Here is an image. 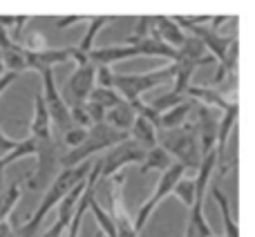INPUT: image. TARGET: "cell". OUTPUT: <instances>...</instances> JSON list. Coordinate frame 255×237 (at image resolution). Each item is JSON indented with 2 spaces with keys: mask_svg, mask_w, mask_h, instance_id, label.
I'll return each mask as SVG.
<instances>
[{
  "mask_svg": "<svg viewBox=\"0 0 255 237\" xmlns=\"http://www.w3.org/2000/svg\"><path fill=\"white\" fill-rule=\"evenodd\" d=\"M90 168H92L90 161H85L76 168H65V170L58 172L56 179H54L52 184L47 186V190L43 193V199H40V204L36 206V211L31 213L29 220L16 231V235L18 237H36L40 224H43V220L47 217V213L52 211V208H56L58 204L63 202V197H65L74 186L83 184L85 177H88V172H90Z\"/></svg>",
  "mask_w": 255,
  "mask_h": 237,
  "instance_id": "cell-1",
  "label": "cell"
},
{
  "mask_svg": "<svg viewBox=\"0 0 255 237\" xmlns=\"http://www.w3.org/2000/svg\"><path fill=\"white\" fill-rule=\"evenodd\" d=\"M34 157H36V168L25 179V188L31 190V193H43L61 172V157H63L61 136L52 134L45 141H36Z\"/></svg>",
  "mask_w": 255,
  "mask_h": 237,
  "instance_id": "cell-2",
  "label": "cell"
},
{
  "mask_svg": "<svg viewBox=\"0 0 255 237\" xmlns=\"http://www.w3.org/2000/svg\"><path fill=\"white\" fill-rule=\"evenodd\" d=\"M157 145H161L175 163H179L184 170H197L202 163L199 141L195 132V123H186L179 130H168L157 134Z\"/></svg>",
  "mask_w": 255,
  "mask_h": 237,
  "instance_id": "cell-3",
  "label": "cell"
},
{
  "mask_svg": "<svg viewBox=\"0 0 255 237\" xmlns=\"http://www.w3.org/2000/svg\"><path fill=\"white\" fill-rule=\"evenodd\" d=\"M128 136H130V134L112 130V127L106 125V123L92 125V127L88 130V136H85V141L79 145V148L63 152V157H61V170H65V168H76V166H81V163H85V159H88V157H92V154L101 152V150H110L112 145H117V143H121V141H126Z\"/></svg>",
  "mask_w": 255,
  "mask_h": 237,
  "instance_id": "cell-4",
  "label": "cell"
},
{
  "mask_svg": "<svg viewBox=\"0 0 255 237\" xmlns=\"http://www.w3.org/2000/svg\"><path fill=\"white\" fill-rule=\"evenodd\" d=\"M172 76H175V63L161 70L145 72V74H115L112 88L121 94L124 101H134V99H141V94H145L148 90L172 81Z\"/></svg>",
  "mask_w": 255,
  "mask_h": 237,
  "instance_id": "cell-5",
  "label": "cell"
},
{
  "mask_svg": "<svg viewBox=\"0 0 255 237\" xmlns=\"http://www.w3.org/2000/svg\"><path fill=\"white\" fill-rule=\"evenodd\" d=\"M126 175L117 172L110 177V195H108V204H110V220L117 229V237H139L132 224V213L128 211L126 204Z\"/></svg>",
  "mask_w": 255,
  "mask_h": 237,
  "instance_id": "cell-6",
  "label": "cell"
},
{
  "mask_svg": "<svg viewBox=\"0 0 255 237\" xmlns=\"http://www.w3.org/2000/svg\"><path fill=\"white\" fill-rule=\"evenodd\" d=\"M43 76V90H40V97L43 103L47 108L49 121H52V134L56 132V136H61L63 132H67L72 127L70 121V108L63 101L61 90L56 88V81H54V72H45Z\"/></svg>",
  "mask_w": 255,
  "mask_h": 237,
  "instance_id": "cell-7",
  "label": "cell"
},
{
  "mask_svg": "<svg viewBox=\"0 0 255 237\" xmlns=\"http://www.w3.org/2000/svg\"><path fill=\"white\" fill-rule=\"evenodd\" d=\"M145 152H148V150L141 148L136 141H132L130 136H128L126 141L112 145L103 159H99V161H101L99 179H108V177L117 175V172H121V168L130 166V163H143Z\"/></svg>",
  "mask_w": 255,
  "mask_h": 237,
  "instance_id": "cell-8",
  "label": "cell"
},
{
  "mask_svg": "<svg viewBox=\"0 0 255 237\" xmlns=\"http://www.w3.org/2000/svg\"><path fill=\"white\" fill-rule=\"evenodd\" d=\"M186 175V170L179 166V163H172L170 168H168L166 172H161V177H159V184H157V188H154V193H152V197L148 199V202L143 204V206L136 211V215H134V231H136V235L143 231V226L148 224V220H150V215H152V211L159 206V204L163 202V199L168 197V195H172V188H175V184L181 179V177Z\"/></svg>",
  "mask_w": 255,
  "mask_h": 237,
  "instance_id": "cell-9",
  "label": "cell"
},
{
  "mask_svg": "<svg viewBox=\"0 0 255 237\" xmlns=\"http://www.w3.org/2000/svg\"><path fill=\"white\" fill-rule=\"evenodd\" d=\"M94 70H97V67H94L92 63H88V65H81L72 72V76L65 83V97H63L67 108L88 103L90 92L94 90Z\"/></svg>",
  "mask_w": 255,
  "mask_h": 237,
  "instance_id": "cell-10",
  "label": "cell"
},
{
  "mask_svg": "<svg viewBox=\"0 0 255 237\" xmlns=\"http://www.w3.org/2000/svg\"><path fill=\"white\" fill-rule=\"evenodd\" d=\"M195 115H197V121H195V132H197V141H199V152L208 154L215 150V139H217V125H220V117L215 115V110L211 108H204L195 103Z\"/></svg>",
  "mask_w": 255,
  "mask_h": 237,
  "instance_id": "cell-11",
  "label": "cell"
},
{
  "mask_svg": "<svg viewBox=\"0 0 255 237\" xmlns=\"http://www.w3.org/2000/svg\"><path fill=\"white\" fill-rule=\"evenodd\" d=\"M72 54H74V47H61V49H43V52H27L25 49V65L27 70L34 72H54V67L61 65V63L72 61Z\"/></svg>",
  "mask_w": 255,
  "mask_h": 237,
  "instance_id": "cell-12",
  "label": "cell"
},
{
  "mask_svg": "<svg viewBox=\"0 0 255 237\" xmlns=\"http://www.w3.org/2000/svg\"><path fill=\"white\" fill-rule=\"evenodd\" d=\"M83 190H85V181H83V184H79V186H74V188H72L70 193L63 197V202L58 204L56 222H54V224L49 226V229L45 231L40 237H63V235H65V231H67V226H70L72 215H74V208H76V204H79Z\"/></svg>",
  "mask_w": 255,
  "mask_h": 237,
  "instance_id": "cell-13",
  "label": "cell"
},
{
  "mask_svg": "<svg viewBox=\"0 0 255 237\" xmlns=\"http://www.w3.org/2000/svg\"><path fill=\"white\" fill-rule=\"evenodd\" d=\"M238 115H240V106L233 103L229 106L224 112H222V118H220V125H217V139H215V154H217V170L224 175L226 172V143H229V136L233 134L235 130V121H238Z\"/></svg>",
  "mask_w": 255,
  "mask_h": 237,
  "instance_id": "cell-14",
  "label": "cell"
},
{
  "mask_svg": "<svg viewBox=\"0 0 255 237\" xmlns=\"http://www.w3.org/2000/svg\"><path fill=\"white\" fill-rule=\"evenodd\" d=\"M186 99L197 106L211 108V110H222L224 112L229 106H233V101H229V97H224L220 88H188L186 90Z\"/></svg>",
  "mask_w": 255,
  "mask_h": 237,
  "instance_id": "cell-15",
  "label": "cell"
},
{
  "mask_svg": "<svg viewBox=\"0 0 255 237\" xmlns=\"http://www.w3.org/2000/svg\"><path fill=\"white\" fill-rule=\"evenodd\" d=\"M152 31L161 43H166L168 47H172V49H179L186 40L184 29L168 16H154V29Z\"/></svg>",
  "mask_w": 255,
  "mask_h": 237,
  "instance_id": "cell-16",
  "label": "cell"
},
{
  "mask_svg": "<svg viewBox=\"0 0 255 237\" xmlns=\"http://www.w3.org/2000/svg\"><path fill=\"white\" fill-rule=\"evenodd\" d=\"M215 170H217V154L213 150V152L204 154L202 163L197 168V177H195V202L204 204V195H206V188L211 184V177L215 175Z\"/></svg>",
  "mask_w": 255,
  "mask_h": 237,
  "instance_id": "cell-17",
  "label": "cell"
},
{
  "mask_svg": "<svg viewBox=\"0 0 255 237\" xmlns=\"http://www.w3.org/2000/svg\"><path fill=\"white\" fill-rule=\"evenodd\" d=\"M52 136V121H49L47 108L43 103L40 92L34 97V118H31V139L34 141H45Z\"/></svg>",
  "mask_w": 255,
  "mask_h": 237,
  "instance_id": "cell-18",
  "label": "cell"
},
{
  "mask_svg": "<svg viewBox=\"0 0 255 237\" xmlns=\"http://www.w3.org/2000/svg\"><path fill=\"white\" fill-rule=\"evenodd\" d=\"M193 108H195V103L186 99V101L179 103V106H175V108H170V110L161 112V115H159V132L179 130L181 125H186V118H188V115L193 112Z\"/></svg>",
  "mask_w": 255,
  "mask_h": 237,
  "instance_id": "cell-19",
  "label": "cell"
},
{
  "mask_svg": "<svg viewBox=\"0 0 255 237\" xmlns=\"http://www.w3.org/2000/svg\"><path fill=\"white\" fill-rule=\"evenodd\" d=\"M134 110L130 108V103L124 101V103H119V106H115L112 110H108L106 112V125H110L112 130H117V132H130V127H132V123H134Z\"/></svg>",
  "mask_w": 255,
  "mask_h": 237,
  "instance_id": "cell-20",
  "label": "cell"
},
{
  "mask_svg": "<svg viewBox=\"0 0 255 237\" xmlns=\"http://www.w3.org/2000/svg\"><path fill=\"white\" fill-rule=\"evenodd\" d=\"M128 134H130V139L136 141L141 148L150 150V148H154V145H157V134H159V132H157V127H154L150 121H145V118L136 117Z\"/></svg>",
  "mask_w": 255,
  "mask_h": 237,
  "instance_id": "cell-21",
  "label": "cell"
},
{
  "mask_svg": "<svg viewBox=\"0 0 255 237\" xmlns=\"http://www.w3.org/2000/svg\"><path fill=\"white\" fill-rule=\"evenodd\" d=\"M211 193H213V199H215V204L220 206V211H222V222H224V237H240L238 222H235L233 215H231V204H229V197L224 195V190H222L217 184H213Z\"/></svg>",
  "mask_w": 255,
  "mask_h": 237,
  "instance_id": "cell-22",
  "label": "cell"
},
{
  "mask_svg": "<svg viewBox=\"0 0 255 237\" xmlns=\"http://www.w3.org/2000/svg\"><path fill=\"white\" fill-rule=\"evenodd\" d=\"M29 154H36V141L31 139V136H27V139L18 141V145L9 154L0 157V193L4 190V168H7L9 163L22 159V157H29Z\"/></svg>",
  "mask_w": 255,
  "mask_h": 237,
  "instance_id": "cell-23",
  "label": "cell"
},
{
  "mask_svg": "<svg viewBox=\"0 0 255 237\" xmlns=\"http://www.w3.org/2000/svg\"><path fill=\"white\" fill-rule=\"evenodd\" d=\"M115 20H117V16H90L88 18V31H85V36L81 38V43L76 45V47H79L83 54H88L90 49L94 47V38L99 36V31Z\"/></svg>",
  "mask_w": 255,
  "mask_h": 237,
  "instance_id": "cell-24",
  "label": "cell"
},
{
  "mask_svg": "<svg viewBox=\"0 0 255 237\" xmlns=\"http://www.w3.org/2000/svg\"><path fill=\"white\" fill-rule=\"evenodd\" d=\"M0 58H2V65L4 72H11V74H20V72L27 70L25 65V47L20 43H13L9 45L4 52H0Z\"/></svg>",
  "mask_w": 255,
  "mask_h": 237,
  "instance_id": "cell-25",
  "label": "cell"
},
{
  "mask_svg": "<svg viewBox=\"0 0 255 237\" xmlns=\"http://www.w3.org/2000/svg\"><path fill=\"white\" fill-rule=\"evenodd\" d=\"M172 163L175 161L170 159V154H168L161 145H154V148H150L148 152H145V159H143V163H141V172H150V170L166 172Z\"/></svg>",
  "mask_w": 255,
  "mask_h": 237,
  "instance_id": "cell-26",
  "label": "cell"
},
{
  "mask_svg": "<svg viewBox=\"0 0 255 237\" xmlns=\"http://www.w3.org/2000/svg\"><path fill=\"white\" fill-rule=\"evenodd\" d=\"M90 103H94V106H101L103 110H112L115 106H119V103H124V99H121V94L117 92L115 88L106 90V88H94L92 92H90L88 97Z\"/></svg>",
  "mask_w": 255,
  "mask_h": 237,
  "instance_id": "cell-27",
  "label": "cell"
},
{
  "mask_svg": "<svg viewBox=\"0 0 255 237\" xmlns=\"http://www.w3.org/2000/svg\"><path fill=\"white\" fill-rule=\"evenodd\" d=\"M20 181H16V184H11L9 188H4L0 193V222H7L11 211L16 208V204L20 202Z\"/></svg>",
  "mask_w": 255,
  "mask_h": 237,
  "instance_id": "cell-28",
  "label": "cell"
},
{
  "mask_svg": "<svg viewBox=\"0 0 255 237\" xmlns=\"http://www.w3.org/2000/svg\"><path fill=\"white\" fill-rule=\"evenodd\" d=\"M88 213H92V215H94V220H97V224H99V233H101L103 237H117V229H115V224H112L108 211H103V208L97 204V199H94V197L90 199Z\"/></svg>",
  "mask_w": 255,
  "mask_h": 237,
  "instance_id": "cell-29",
  "label": "cell"
},
{
  "mask_svg": "<svg viewBox=\"0 0 255 237\" xmlns=\"http://www.w3.org/2000/svg\"><path fill=\"white\" fill-rule=\"evenodd\" d=\"M152 29H154V16H139L132 36L126 38V45H134V43H139V40L148 38V36L152 34Z\"/></svg>",
  "mask_w": 255,
  "mask_h": 237,
  "instance_id": "cell-30",
  "label": "cell"
},
{
  "mask_svg": "<svg viewBox=\"0 0 255 237\" xmlns=\"http://www.w3.org/2000/svg\"><path fill=\"white\" fill-rule=\"evenodd\" d=\"M172 195H177V199H179L186 208H190L195 202V179L181 177V179L175 184V188H172Z\"/></svg>",
  "mask_w": 255,
  "mask_h": 237,
  "instance_id": "cell-31",
  "label": "cell"
},
{
  "mask_svg": "<svg viewBox=\"0 0 255 237\" xmlns=\"http://www.w3.org/2000/svg\"><path fill=\"white\" fill-rule=\"evenodd\" d=\"M85 136H88V130H83V127H76V125H72L67 132H63L61 134V143H63V148H67V150H74V148H79L81 143L85 141ZM65 150V152H67Z\"/></svg>",
  "mask_w": 255,
  "mask_h": 237,
  "instance_id": "cell-32",
  "label": "cell"
},
{
  "mask_svg": "<svg viewBox=\"0 0 255 237\" xmlns=\"http://www.w3.org/2000/svg\"><path fill=\"white\" fill-rule=\"evenodd\" d=\"M94 81H97V88H106L110 90L112 88V81H115V72L106 65H94Z\"/></svg>",
  "mask_w": 255,
  "mask_h": 237,
  "instance_id": "cell-33",
  "label": "cell"
},
{
  "mask_svg": "<svg viewBox=\"0 0 255 237\" xmlns=\"http://www.w3.org/2000/svg\"><path fill=\"white\" fill-rule=\"evenodd\" d=\"M22 47H25L27 52H43V49H47V38H45L40 31H34V34L27 36V43L22 45Z\"/></svg>",
  "mask_w": 255,
  "mask_h": 237,
  "instance_id": "cell-34",
  "label": "cell"
},
{
  "mask_svg": "<svg viewBox=\"0 0 255 237\" xmlns=\"http://www.w3.org/2000/svg\"><path fill=\"white\" fill-rule=\"evenodd\" d=\"M85 112H88L90 121H92V125H99V123L106 121V110H103L101 106H94V103H85Z\"/></svg>",
  "mask_w": 255,
  "mask_h": 237,
  "instance_id": "cell-35",
  "label": "cell"
},
{
  "mask_svg": "<svg viewBox=\"0 0 255 237\" xmlns=\"http://www.w3.org/2000/svg\"><path fill=\"white\" fill-rule=\"evenodd\" d=\"M18 145L16 139H11V136H7L2 130H0V157H4V154H9L13 148Z\"/></svg>",
  "mask_w": 255,
  "mask_h": 237,
  "instance_id": "cell-36",
  "label": "cell"
},
{
  "mask_svg": "<svg viewBox=\"0 0 255 237\" xmlns=\"http://www.w3.org/2000/svg\"><path fill=\"white\" fill-rule=\"evenodd\" d=\"M90 16H67V18H61V20H56L54 25L58 27V29H65V27H72L76 25V22H88Z\"/></svg>",
  "mask_w": 255,
  "mask_h": 237,
  "instance_id": "cell-37",
  "label": "cell"
},
{
  "mask_svg": "<svg viewBox=\"0 0 255 237\" xmlns=\"http://www.w3.org/2000/svg\"><path fill=\"white\" fill-rule=\"evenodd\" d=\"M18 79V74H11V72H4L2 76H0V97H2L4 92H7L9 88H11V83Z\"/></svg>",
  "mask_w": 255,
  "mask_h": 237,
  "instance_id": "cell-38",
  "label": "cell"
},
{
  "mask_svg": "<svg viewBox=\"0 0 255 237\" xmlns=\"http://www.w3.org/2000/svg\"><path fill=\"white\" fill-rule=\"evenodd\" d=\"M9 45H13L11 36H9V29H7V27L0 25V52H4V49H7Z\"/></svg>",
  "mask_w": 255,
  "mask_h": 237,
  "instance_id": "cell-39",
  "label": "cell"
},
{
  "mask_svg": "<svg viewBox=\"0 0 255 237\" xmlns=\"http://www.w3.org/2000/svg\"><path fill=\"white\" fill-rule=\"evenodd\" d=\"M0 237H18L9 222H0Z\"/></svg>",
  "mask_w": 255,
  "mask_h": 237,
  "instance_id": "cell-40",
  "label": "cell"
},
{
  "mask_svg": "<svg viewBox=\"0 0 255 237\" xmlns=\"http://www.w3.org/2000/svg\"><path fill=\"white\" fill-rule=\"evenodd\" d=\"M0 25L7 27V29H9V27L13 25V16H0Z\"/></svg>",
  "mask_w": 255,
  "mask_h": 237,
  "instance_id": "cell-41",
  "label": "cell"
},
{
  "mask_svg": "<svg viewBox=\"0 0 255 237\" xmlns=\"http://www.w3.org/2000/svg\"><path fill=\"white\" fill-rule=\"evenodd\" d=\"M184 237H197V233H195L190 226H186V235H184Z\"/></svg>",
  "mask_w": 255,
  "mask_h": 237,
  "instance_id": "cell-42",
  "label": "cell"
},
{
  "mask_svg": "<svg viewBox=\"0 0 255 237\" xmlns=\"http://www.w3.org/2000/svg\"><path fill=\"white\" fill-rule=\"evenodd\" d=\"M4 74V65H2V58H0V76Z\"/></svg>",
  "mask_w": 255,
  "mask_h": 237,
  "instance_id": "cell-43",
  "label": "cell"
}]
</instances>
